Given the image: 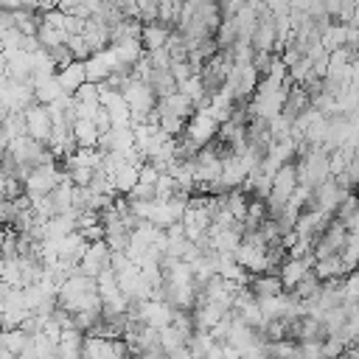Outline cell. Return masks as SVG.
<instances>
[{"mask_svg": "<svg viewBox=\"0 0 359 359\" xmlns=\"http://www.w3.org/2000/svg\"><path fill=\"white\" fill-rule=\"evenodd\" d=\"M224 208L233 213V219H236V222H244L247 208H250V199H247V194L238 188V191H230V194L224 196Z\"/></svg>", "mask_w": 359, "mask_h": 359, "instance_id": "e0dca14e", "label": "cell"}, {"mask_svg": "<svg viewBox=\"0 0 359 359\" xmlns=\"http://www.w3.org/2000/svg\"><path fill=\"white\" fill-rule=\"evenodd\" d=\"M140 168H143V165H129V163H123V165L118 168V174H115V188H118V194L129 196V191L140 182Z\"/></svg>", "mask_w": 359, "mask_h": 359, "instance_id": "2e32d148", "label": "cell"}, {"mask_svg": "<svg viewBox=\"0 0 359 359\" xmlns=\"http://www.w3.org/2000/svg\"><path fill=\"white\" fill-rule=\"evenodd\" d=\"M160 348H163V353H165V356H171L174 351L185 348V337H182L174 325H168V328H163V331H160Z\"/></svg>", "mask_w": 359, "mask_h": 359, "instance_id": "d6986e66", "label": "cell"}, {"mask_svg": "<svg viewBox=\"0 0 359 359\" xmlns=\"http://www.w3.org/2000/svg\"><path fill=\"white\" fill-rule=\"evenodd\" d=\"M70 132H73V140H76L79 149H98L101 132H98V126L93 121H76Z\"/></svg>", "mask_w": 359, "mask_h": 359, "instance_id": "4fadbf2b", "label": "cell"}, {"mask_svg": "<svg viewBox=\"0 0 359 359\" xmlns=\"http://www.w3.org/2000/svg\"><path fill=\"white\" fill-rule=\"evenodd\" d=\"M311 264H317L314 252H311V255H306V258H286V261H283V266L278 269V278H280L283 289H294V286L309 275V266H311Z\"/></svg>", "mask_w": 359, "mask_h": 359, "instance_id": "52a82bcc", "label": "cell"}, {"mask_svg": "<svg viewBox=\"0 0 359 359\" xmlns=\"http://www.w3.org/2000/svg\"><path fill=\"white\" fill-rule=\"evenodd\" d=\"M0 348H6V331L0 328Z\"/></svg>", "mask_w": 359, "mask_h": 359, "instance_id": "cb8c5ba5", "label": "cell"}, {"mask_svg": "<svg viewBox=\"0 0 359 359\" xmlns=\"http://www.w3.org/2000/svg\"><path fill=\"white\" fill-rule=\"evenodd\" d=\"M157 112H160V115H177V118H182V121H191V115L196 112V107L191 104V98H185V95L177 90L174 95L157 101Z\"/></svg>", "mask_w": 359, "mask_h": 359, "instance_id": "8fae6325", "label": "cell"}, {"mask_svg": "<svg viewBox=\"0 0 359 359\" xmlns=\"http://www.w3.org/2000/svg\"><path fill=\"white\" fill-rule=\"evenodd\" d=\"M216 135H219V123L210 118V112L208 109H196L191 115V121L185 123V135L182 137L202 151L205 146H210L216 140Z\"/></svg>", "mask_w": 359, "mask_h": 359, "instance_id": "7a4b0ae2", "label": "cell"}, {"mask_svg": "<svg viewBox=\"0 0 359 359\" xmlns=\"http://www.w3.org/2000/svg\"><path fill=\"white\" fill-rule=\"evenodd\" d=\"M62 87L56 81V76H34V101L42 107H50L62 98Z\"/></svg>", "mask_w": 359, "mask_h": 359, "instance_id": "30bf717a", "label": "cell"}, {"mask_svg": "<svg viewBox=\"0 0 359 359\" xmlns=\"http://www.w3.org/2000/svg\"><path fill=\"white\" fill-rule=\"evenodd\" d=\"M109 258H112V250L107 247V241H93V244L87 247L84 258L79 261V272L95 280L104 269H109Z\"/></svg>", "mask_w": 359, "mask_h": 359, "instance_id": "277c9868", "label": "cell"}, {"mask_svg": "<svg viewBox=\"0 0 359 359\" xmlns=\"http://www.w3.org/2000/svg\"><path fill=\"white\" fill-rule=\"evenodd\" d=\"M11 289H14V286H8L6 280H0V314L8 309V294H11Z\"/></svg>", "mask_w": 359, "mask_h": 359, "instance_id": "603a6c76", "label": "cell"}, {"mask_svg": "<svg viewBox=\"0 0 359 359\" xmlns=\"http://www.w3.org/2000/svg\"><path fill=\"white\" fill-rule=\"evenodd\" d=\"M250 292H252V297L261 303V300H269V297H278V294H283L286 289H283V283H280V278L278 275H255V278H250Z\"/></svg>", "mask_w": 359, "mask_h": 359, "instance_id": "9c48e42d", "label": "cell"}, {"mask_svg": "<svg viewBox=\"0 0 359 359\" xmlns=\"http://www.w3.org/2000/svg\"><path fill=\"white\" fill-rule=\"evenodd\" d=\"M342 351H345V339H339V337H328L323 342V359H339Z\"/></svg>", "mask_w": 359, "mask_h": 359, "instance_id": "44dd1931", "label": "cell"}, {"mask_svg": "<svg viewBox=\"0 0 359 359\" xmlns=\"http://www.w3.org/2000/svg\"><path fill=\"white\" fill-rule=\"evenodd\" d=\"M160 177H163V171L154 163H143V168H140V182L143 185H157Z\"/></svg>", "mask_w": 359, "mask_h": 359, "instance_id": "7402d4cb", "label": "cell"}, {"mask_svg": "<svg viewBox=\"0 0 359 359\" xmlns=\"http://www.w3.org/2000/svg\"><path fill=\"white\" fill-rule=\"evenodd\" d=\"M3 241H6V230L0 227V250H3Z\"/></svg>", "mask_w": 359, "mask_h": 359, "instance_id": "d4e9b609", "label": "cell"}, {"mask_svg": "<svg viewBox=\"0 0 359 359\" xmlns=\"http://www.w3.org/2000/svg\"><path fill=\"white\" fill-rule=\"evenodd\" d=\"M174 320V309L165 303V300H146L140 303V323L154 328V331H163L168 328Z\"/></svg>", "mask_w": 359, "mask_h": 359, "instance_id": "5b68a950", "label": "cell"}, {"mask_svg": "<svg viewBox=\"0 0 359 359\" xmlns=\"http://www.w3.org/2000/svg\"><path fill=\"white\" fill-rule=\"evenodd\" d=\"M84 67H87V84H107L109 81V76L115 73V59H112V50L107 48V50H98V53H93L87 62H84Z\"/></svg>", "mask_w": 359, "mask_h": 359, "instance_id": "8992f818", "label": "cell"}, {"mask_svg": "<svg viewBox=\"0 0 359 359\" xmlns=\"http://www.w3.org/2000/svg\"><path fill=\"white\" fill-rule=\"evenodd\" d=\"M342 272H345L342 255H328V258H320V261L314 264V275H317L320 280H337Z\"/></svg>", "mask_w": 359, "mask_h": 359, "instance_id": "9a60e30c", "label": "cell"}, {"mask_svg": "<svg viewBox=\"0 0 359 359\" xmlns=\"http://www.w3.org/2000/svg\"><path fill=\"white\" fill-rule=\"evenodd\" d=\"M28 342H31V337L22 331V328H14V331H6V348L14 353V356H20L25 348H28Z\"/></svg>", "mask_w": 359, "mask_h": 359, "instance_id": "ffe728a7", "label": "cell"}, {"mask_svg": "<svg viewBox=\"0 0 359 359\" xmlns=\"http://www.w3.org/2000/svg\"><path fill=\"white\" fill-rule=\"evenodd\" d=\"M65 163V168L70 171V168H90V171H95L98 165H101V151L98 149H76L70 157H65L62 160Z\"/></svg>", "mask_w": 359, "mask_h": 359, "instance_id": "5bb4252c", "label": "cell"}, {"mask_svg": "<svg viewBox=\"0 0 359 359\" xmlns=\"http://www.w3.org/2000/svg\"><path fill=\"white\" fill-rule=\"evenodd\" d=\"M171 34H174V31H171V28H165V25H160V22L143 25L140 45H143V50H146V53L160 50V48H165V45H168V36H171Z\"/></svg>", "mask_w": 359, "mask_h": 359, "instance_id": "7c38bea8", "label": "cell"}, {"mask_svg": "<svg viewBox=\"0 0 359 359\" xmlns=\"http://www.w3.org/2000/svg\"><path fill=\"white\" fill-rule=\"evenodd\" d=\"M67 180V171H62L56 163H45V165H36L31 168L28 180H25V196L34 199V196H48L56 191V185Z\"/></svg>", "mask_w": 359, "mask_h": 359, "instance_id": "6da1fadb", "label": "cell"}, {"mask_svg": "<svg viewBox=\"0 0 359 359\" xmlns=\"http://www.w3.org/2000/svg\"><path fill=\"white\" fill-rule=\"evenodd\" d=\"M56 81H59V87H62L65 95H76L87 84V67H84V62H70L67 67L56 70Z\"/></svg>", "mask_w": 359, "mask_h": 359, "instance_id": "ba28073f", "label": "cell"}, {"mask_svg": "<svg viewBox=\"0 0 359 359\" xmlns=\"http://www.w3.org/2000/svg\"><path fill=\"white\" fill-rule=\"evenodd\" d=\"M3 132L14 140V137H28V123H25V112H8L3 121Z\"/></svg>", "mask_w": 359, "mask_h": 359, "instance_id": "ac0fdd59", "label": "cell"}, {"mask_svg": "<svg viewBox=\"0 0 359 359\" xmlns=\"http://www.w3.org/2000/svg\"><path fill=\"white\" fill-rule=\"evenodd\" d=\"M25 123H28V137L48 146V140H50V135H53L50 109L42 107V104H31V107L25 109Z\"/></svg>", "mask_w": 359, "mask_h": 359, "instance_id": "3957f363", "label": "cell"}]
</instances>
